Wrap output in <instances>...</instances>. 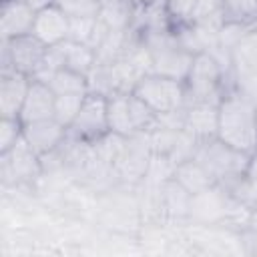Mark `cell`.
<instances>
[{"mask_svg": "<svg viewBox=\"0 0 257 257\" xmlns=\"http://www.w3.org/2000/svg\"><path fill=\"white\" fill-rule=\"evenodd\" d=\"M217 137L243 153H257V102L235 86L217 106Z\"/></svg>", "mask_w": 257, "mask_h": 257, "instance_id": "6da1fadb", "label": "cell"}, {"mask_svg": "<svg viewBox=\"0 0 257 257\" xmlns=\"http://www.w3.org/2000/svg\"><path fill=\"white\" fill-rule=\"evenodd\" d=\"M185 106H219L223 94L233 86L227 66L211 52H197L183 80Z\"/></svg>", "mask_w": 257, "mask_h": 257, "instance_id": "7a4b0ae2", "label": "cell"}, {"mask_svg": "<svg viewBox=\"0 0 257 257\" xmlns=\"http://www.w3.org/2000/svg\"><path fill=\"white\" fill-rule=\"evenodd\" d=\"M203 169L213 179L215 187L223 189L225 193H233L243 175L247 173L253 155L243 153L227 143H223L219 137L205 139L197 145V151L193 155Z\"/></svg>", "mask_w": 257, "mask_h": 257, "instance_id": "3957f363", "label": "cell"}, {"mask_svg": "<svg viewBox=\"0 0 257 257\" xmlns=\"http://www.w3.org/2000/svg\"><path fill=\"white\" fill-rule=\"evenodd\" d=\"M106 106L110 133L118 137L128 139L141 133H151L159 124V114L133 92H114L106 96Z\"/></svg>", "mask_w": 257, "mask_h": 257, "instance_id": "277c9868", "label": "cell"}, {"mask_svg": "<svg viewBox=\"0 0 257 257\" xmlns=\"http://www.w3.org/2000/svg\"><path fill=\"white\" fill-rule=\"evenodd\" d=\"M159 116L173 114L185 106V84L179 78L147 72L131 90Z\"/></svg>", "mask_w": 257, "mask_h": 257, "instance_id": "5b68a950", "label": "cell"}, {"mask_svg": "<svg viewBox=\"0 0 257 257\" xmlns=\"http://www.w3.org/2000/svg\"><path fill=\"white\" fill-rule=\"evenodd\" d=\"M227 58L233 86L257 102V26L241 32L231 44Z\"/></svg>", "mask_w": 257, "mask_h": 257, "instance_id": "8992f818", "label": "cell"}, {"mask_svg": "<svg viewBox=\"0 0 257 257\" xmlns=\"http://www.w3.org/2000/svg\"><path fill=\"white\" fill-rule=\"evenodd\" d=\"M0 72L2 70H16L22 72L30 78H34L44 60H46V52L48 46L38 40L34 34H24V36H16L10 40H0Z\"/></svg>", "mask_w": 257, "mask_h": 257, "instance_id": "52a82bcc", "label": "cell"}, {"mask_svg": "<svg viewBox=\"0 0 257 257\" xmlns=\"http://www.w3.org/2000/svg\"><path fill=\"white\" fill-rule=\"evenodd\" d=\"M108 133H110V126H108L106 96L98 92H88L84 96V102L76 118L68 126V137L84 145H94L100 139H104Z\"/></svg>", "mask_w": 257, "mask_h": 257, "instance_id": "ba28073f", "label": "cell"}, {"mask_svg": "<svg viewBox=\"0 0 257 257\" xmlns=\"http://www.w3.org/2000/svg\"><path fill=\"white\" fill-rule=\"evenodd\" d=\"M42 159L30 149L24 137L0 155V177L4 185H30L42 175Z\"/></svg>", "mask_w": 257, "mask_h": 257, "instance_id": "9c48e42d", "label": "cell"}, {"mask_svg": "<svg viewBox=\"0 0 257 257\" xmlns=\"http://www.w3.org/2000/svg\"><path fill=\"white\" fill-rule=\"evenodd\" d=\"M22 137L30 145V149L40 159H44L66 141L68 128L62 126L56 118H44V120H34V122L24 124Z\"/></svg>", "mask_w": 257, "mask_h": 257, "instance_id": "30bf717a", "label": "cell"}, {"mask_svg": "<svg viewBox=\"0 0 257 257\" xmlns=\"http://www.w3.org/2000/svg\"><path fill=\"white\" fill-rule=\"evenodd\" d=\"M143 6L137 0H98L96 20L108 32H128L135 28Z\"/></svg>", "mask_w": 257, "mask_h": 257, "instance_id": "8fae6325", "label": "cell"}, {"mask_svg": "<svg viewBox=\"0 0 257 257\" xmlns=\"http://www.w3.org/2000/svg\"><path fill=\"white\" fill-rule=\"evenodd\" d=\"M36 10L28 2L20 0H2L0 8V40H10L16 36L32 34Z\"/></svg>", "mask_w": 257, "mask_h": 257, "instance_id": "7c38bea8", "label": "cell"}, {"mask_svg": "<svg viewBox=\"0 0 257 257\" xmlns=\"http://www.w3.org/2000/svg\"><path fill=\"white\" fill-rule=\"evenodd\" d=\"M68 30H70V16L54 2L36 14L32 34L38 40H42L46 46H56L68 40Z\"/></svg>", "mask_w": 257, "mask_h": 257, "instance_id": "4fadbf2b", "label": "cell"}, {"mask_svg": "<svg viewBox=\"0 0 257 257\" xmlns=\"http://www.w3.org/2000/svg\"><path fill=\"white\" fill-rule=\"evenodd\" d=\"M54 102H56V92L50 88V84L44 80L32 78L24 104L20 108L22 124L44 120V118H54Z\"/></svg>", "mask_w": 257, "mask_h": 257, "instance_id": "5bb4252c", "label": "cell"}, {"mask_svg": "<svg viewBox=\"0 0 257 257\" xmlns=\"http://www.w3.org/2000/svg\"><path fill=\"white\" fill-rule=\"evenodd\" d=\"M30 80V76L16 70L0 72V116L20 118V108L24 104Z\"/></svg>", "mask_w": 257, "mask_h": 257, "instance_id": "9a60e30c", "label": "cell"}, {"mask_svg": "<svg viewBox=\"0 0 257 257\" xmlns=\"http://www.w3.org/2000/svg\"><path fill=\"white\" fill-rule=\"evenodd\" d=\"M171 179L177 181V183H179L189 195H193V197H195V195H201V193H205V191H209V189L215 187L213 179L209 177V173L203 169V165H201L195 157L177 163V165L173 167Z\"/></svg>", "mask_w": 257, "mask_h": 257, "instance_id": "2e32d148", "label": "cell"}, {"mask_svg": "<svg viewBox=\"0 0 257 257\" xmlns=\"http://www.w3.org/2000/svg\"><path fill=\"white\" fill-rule=\"evenodd\" d=\"M197 141L217 137V106H183V126Z\"/></svg>", "mask_w": 257, "mask_h": 257, "instance_id": "e0dca14e", "label": "cell"}, {"mask_svg": "<svg viewBox=\"0 0 257 257\" xmlns=\"http://www.w3.org/2000/svg\"><path fill=\"white\" fill-rule=\"evenodd\" d=\"M60 56H62V66L72 68L82 74H90L92 68L96 66V52L90 44H80L72 40H64L58 44Z\"/></svg>", "mask_w": 257, "mask_h": 257, "instance_id": "ac0fdd59", "label": "cell"}, {"mask_svg": "<svg viewBox=\"0 0 257 257\" xmlns=\"http://www.w3.org/2000/svg\"><path fill=\"white\" fill-rule=\"evenodd\" d=\"M48 84L56 94H86V92H90L88 76L82 72H76L72 68H66V66L58 68L50 76Z\"/></svg>", "mask_w": 257, "mask_h": 257, "instance_id": "d6986e66", "label": "cell"}, {"mask_svg": "<svg viewBox=\"0 0 257 257\" xmlns=\"http://www.w3.org/2000/svg\"><path fill=\"white\" fill-rule=\"evenodd\" d=\"M191 24L197 28H203V30L219 32L225 24L223 0H199Z\"/></svg>", "mask_w": 257, "mask_h": 257, "instance_id": "ffe728a7", "label": "cell"}, {"mask_svg": "<svg viewBox=\"0 0 257 257\" xmlns=\"http://www.w3.org/2000/svg\"><path fill=\"white\" fill-rule=\"evenodd\" d=\"M197 2L199 0H161V8L167 16V22L169 26L177 32L185 26L191 24L193 20V14H195V8H197Z\"/></svg>", "mask_w": 257, "mask_h": 257, "instance_id": "44dd1931", "label": "cell"}, {"mask_svg": "<svg viewBox=\"0 0 257 257\" xmlns=\"http://www.w3.org/2000/svg\"><path fill=\"white\" fill-rule=\"evenodd\" d=\"M231 197L239 205H243L247 211L257 209V155H253L247 173L243 175V179L239 181V185L235 187Z\"/></svg>", "mask_w": 257, "mask_h": 257, "instance_id": "7402d4cb", "label": "cell"}, {"mask_svg": "<svg viewBox=\"0 0 257 257\" xmlns=\"http://www.w3.org/2000/svg\"><path fill=\"white\" fill-rule=\"evenodd\" d=\"M225 22L257 26V0H223Z\"/></svg>", "mask_w": 257, "mask_h": 257, "instance_id": "603a6c76", "label": "cell"}, {"mask_svg": "<svg viewBox=\"0 0 257 257\" xmlns=\"http://www.w3.org/2000/svg\"><path fill=\"white\" fill-rule=\"evenodd\" d=\"M88 94V92H86ZM86 94H56V102H54V118L62 124V126H70L72 120L76 118L84 96Z\"/></svg>", "mask_w": 257, "mask_h": 257, "instance_id": "cb8c5ba5", "label": "cell"}, {"mask_svg": "<svg viewBox=\"0 0 257 257\" xmlns=\"http://www.w3.org/2000/svg\"><path fill=\"white\" fill-rule=\"evenodd\" d=\"M96 14L94 16H70V30H68V40L80 42V44H90L96 34Z\"/></svg>", "mask_w": 257, "mask_h": 257, "instance_id": "d4e9b609", "label": "cell"}, {"mask_svg": "<svg viewBox=\"0 0 257 257\" xmlns=\"http://www.w3.org/2000/svg\"><path fill=\"white\" fill-rule=\"evenodd\" d=\"M24 124L20 118L0 116V155L8 153L20 139H22Z\"/></svg>", "mask_w": 257, "mask_h": 257, "instance_id": "484cf974", "label": "cell"}, {"mask_svg": "<svg viewBox=\"0 0 257 257\" xmlns=\"http://www.w3.org/2000/svg\"><path fill=\"white\" fill-rule=\"evenodd\" d=\"M241 241L247 255H257V209L247 211V217L241 229Z\"/></svg>", "mask_w": 257, "mask_h": 257, "instance_id": "4316f807", "label": "cell"}, {"mask_svg": "<svg viewBox=\"0 0 257 257\" xmlns=\"http://www.w3.org/2000/svg\"><path fill=\"white\" fill-rule=\"evenodd\" d=\"M68 16H94L98 0H54Z\"/></svg>", "mask_w": 257, "mask_h": 257, "instance_id": "83f0119b", "label": "cell"}, {"mask_svg": "<svg viewBox=\"0 0 257 257\" xmlns=\"http://www.w3.org/2000/svg\"><path fill=\"white\" fill-rule=\"evenodd\" d=\"M143 8H147V6H153V4H157V2H161V0H137Z\"/></svg>", "mask_w": 257, "mask_h": 257, "instance_id": "f1b7e54d", "label": "cell"}, {"mask_svg": "<svg viewBox=\"0 0 257 257\" xmlns=\"http://www.w3.org/2000/svg\"><path fill=\"white\" fill-rule=\"evenodd\" d=\"M20 2H28V0H20Z\"/></svg>", "mask_w": 257, "mask_h": 257, "instance_id": "f546056e", "label": "cell"}, {"mask_svg": "<svg viewBox=\"0 0 257 257\" xmlns=\"http://www.w3.org/2000/svg\"><path fill=\"white\" fill-rule=\"evenodd\" d=\"M255 155H257V153H255Z\"/></svg>", "mask_w": 257, "mask_h": 257, "instance_id": "4dcf8cb0", "label": "cell"}]
</instances>
